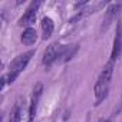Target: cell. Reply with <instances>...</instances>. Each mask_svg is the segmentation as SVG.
Masks as SVG:
<instances>
[{"instance_id": "obj_1", "label": "cell", "mask_w": 122, "mask_h": 122, "mask_svg": "<svg viewBox=\"0 0 122 122\" xmlns=\"http://www.w3.org/2000/svg\"><path fill=\"white\" fill-rule=\"evenodd\" d=\"M112 73H113V60H109L105 65V68L102 69V72L95 83V98H96L95 105H99L106 98L108 91H109V83L112 79Z\"/></svg>"}, {"instance_id": "obj_2", "label": "cell", "mask_w": 122, "mask_h": 122, "mask_svg": "<svg viewBox=\"0 0 122 122\" xmlns=\"http://www.w3.org/2000/svg\"><path fill=\"white\" fill-rule=\"evenodd\" d=\"M33 55H35V52H33V50H29V52H26V53H23V55L17 56V57L13 60V63H12V66H10V72H9V75L6 76L9 83L15 82V81H16V78H17V76L25 71V68L27 66L29 60L32 59V56H33Z\"/></svg>"}, {"instance_id": "obj_3", "label": "cell", "mask_w": 122, "mask_h": 122, "mask_svg": "<svg viewBox=\"0 0 122 122\" xmlns=\"http://www.w3.org/2000/svg\"><path fill=\"white\" fill-rule=\"evenodd\" d=\"M63 50H65V46H63V45L52 43V45L46 49V52H45V55H43V60H42L43 65L49 66V65H52V63L55 62V60L60 59V56H62Z\"/></svg>"}, {"instance_id": "obj_4", "label": "cell", "mask_w": 122, "mask_h": 122, "mask_svg": "<svg viewBox=\"0 0 122 122\" xmlns=\"http://www.w3.org/2000/svg\"><path fill=\"white\" fill-rule=\"evenodd\" d=\"M39 6H40V2H33V3L27 7L26 13L20 17L19 25H20V26H30V25H33L35 20H36V12H37Z\"/></svg>"}, {"instance_id": "obj_5", "label": "cell", "mask_w": 122, "mask_h": 122, "mask_svg": "<svg viewBox=\"0 0 122 122\" xmlns=\"http://www.w3.org/2000/svg\"><path fill=\"white\" fill-rule=\"evenodd\" d=\"M42 92H43V86H42V83H37L33 89V95H32V101H30V106H29V119H27V122H33V119H35L37 103H39V99L42 96Z\"/></svg>"}, {"instance_id": "obj_6", "label": "cell", "mask_w": 122, "mask_h": 122, "mask_svg": "<svg viewBox=\"0 0 122 122\" xmlns=\"http://www.w3.org/2000/svg\"><path fill=\"white\" fill-rule=\"evenodd\" d=\"M121 52H122V19L116 25V35H115V40H113V49L111 53V60L118 59Z\"/></svg>"}, {"instance_id": "obj_7", "label": "cell", "mask_w": 122, "mask_h": 122, "mask_svg": "<svg viewBox=\"0 0 122 122\" xmlns=\"http://www.w3.org/2000/svg\"><path fill=\"white\" fill-rule=\"evenodd\" d=\"M36 39H37V33H36V30L32 29V27H27V29L23 32V35H22V42H23L26 46L33 45V43L36 42Z\"/></svg>"}, {"instance_id": "obj_8", "label": "cell", "mask_w": 122, "mask_h": 122, "mask_svg": "<svg viewBox=\"0 0 122 122\" xmlns=\"http://www.w3.org/2000/svg\"><path fill=\"white\" fill-rule=\"evenodd\" d=\"M53 20L50 17H43L42 19V30H43V39H49L53 33Z\"/></svg>"}, {"instance_id": "obj_9", "label": "cell", "mask_w": 122, "mask_h": 122, "mask_svg": "<svg viewBox=\"0 0 122 122\" xmlns=\"http://www.w3.org/2000/svg\"><path fill=\"white\" fill-rule=\"evenodd\" d=\"M76 50H78V45L65 46V50H63L62 56H60V60H62V62H68V60H71L73 57V55L76 53Z\"/></svg>"}, {"instance_id": "obj_10", "label": "cell", "mask_w": 122, "mask_h": 122, "mask_svg": "<svg viewBox=\"0 0 122 122\" xmlns=\"http://www.w3.org/2000/svg\"><path fill=\"white\" fill-rule=\"evenodd\" d=\"M99 122H112V121H111V119H101Z\"/></svg>"}]
</instances>
